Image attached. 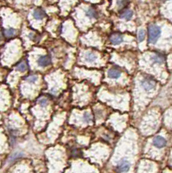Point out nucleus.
Returning <instances> with one entry per match:
<instances>
[{
    "instance_id": "9",
    "label": "nucleus",
    "mask_w": 172,
    "mask_h": 173,
    "mask_svg": "<svg viewBox=\"0 0 172 173\" xmlns=\"http://www.w3.org/2000/svg\"><path fill=\"white\" fill-rule=\"evenodd\" d=\"M33 16H34V17H35V19L41 20L43 19V17H46V13L43 12V10H41V9H36L34 12V13H33Z\"/></svg>"
},
{
    "instance_id": "20",
    "label": "nucleus",
    "mask_w": 172,
    "mask_h": 173,
    "mask_svg": "<svg viewBox=\"0 0 172 173\" xmlns=\"http://www.w3.org/2000/svg\"><path fill=\"white\" fill-rule=\"evenodd\" d=\"M38 102H39V104L42 107H45L48 104V100L46 98H41V99H39V100H38Z\"/></svg>"
},
{
    "instance_id": "1",
    "label": "nucleus",
    "mask_w": 172,
    "mask_h": 173,
    "mask_svg": "<svg viewBox=\"0 0 172 173\" xmlns=\"http://www.w3.org/2000/svg\"><path fill=\"white\" fill-rule=\"evenodd\" d=\"M161 35V29L156 24H151L149 26L148 29V36H149V42L155 43L158 40Z\"/></svg>"
},
{
    "instance_id": "13",
    "label": "nucleus",
    "mask_w": 172,
    "mask_h": 173,
    "mask_svg": "<svg viewBox=\"0 0 172 173\" xmlns=\"http://www.w3.org/2000/svg\"><path fill=\"white\" fill-rule=\"evenodd\" d=\"M23 155L24 154L22 153V152H15V153H13L9 158V163H12V162H15L16 159H18V158H22L23 157Z\"/></svg>"
},
{
    "instance_id": "11",
    "label": "nucleus",
    "mask_w": 172,
    "mask_h": 173,
    "mask_svg": "<svg viewBox=\"0 0 172 173\" xmlns=\"http://www.w3.org/2000/svg\"><path fill=\"white\" fill-rule=\"evenodd\" d=\"M86 14L89 18H97V17H98L97 12L94 10V8H89V9H87Z\"/></svg>"
},
{
    "instance_id": "16",
    "label": "nucleus",
    "mask_w": 172,
    "mask_h": 173,
    "mask_svg": "<svg viewBox=\"0 0 172 173\" xmlns=\"http://www.w3.org/2000/svg\"><path fill=\"white\" fill-rule=\"evenodd\" d=\"M16 69H17V70H19V71H24V70H26V69H27V65L24 62H19L17 64V66H16Z\"/></svg>"
},
{
    "instance_id": "10",
    "label": "nucleus",
    "mask_w": 172,
    "mask_h": 173,
    "mask_svg": "<svg viewBox=\"0 0 172 173\" xmlns=\"http://www.w3.org/2000/svg\"><path fill=\"white\" fill-rule=\"evenodd\" d=\"M132 16H133L132 11H131V10H125V11H124V12H122L121 14H120V17L123 18V19L130 20L132 17Z\"/></svg>"
},
{
    "instance_id": "4",
    "label": "nucleus",
    "mask_w": 172,
    "mask_h": 173,
    "mask_svg": "<svg viewBox=\"0 0 172 173\" xmlns=\"http://www.w3.org/2000/svg\"><path fill=\"white\" fill-rule=\"evenodd\" d=\"M166 139L161 136H156L153 139V145L157 147V148H163L164 146H166Z\"/></svg>"
},
{
    "instance_id": "18",
    "label": "nucleus",
    "mask_w": 172,
    "mask_h": 173,
    "mask_svg": "<svg viewBox=\"0 0 172 173\" xmlns=\"http://www.w3.org/2000/svg\"><path fill=\"white\" fill-rule=\"evenodd\" d=\"M25 80L28 82H30V83H34V82L37 81V76L36 75H31V76H29L27 78H25Z\"/></svg>"
},
{
    "instance_id": "12",
    "label": "nucleus",
    "mask_w": 172,
    "mask_h": 173,
    "mask_svg": "<svg viewBox=\"0 0 172 173\" xmlns=\"http://www.w3.org/2000/svg\"><path fill=\"white\" fill-rule=\"evenodd\" d=\"M3 33L4 36L7 38H11L13 37L16 35V31L14 29H8V30H3Z\"/></svg>"
},
{
    "instance_id": "14",
    "label": "nucleus",
    "mask_w": 172,
    "mask_h": 173,
    "mask_svg": "<svg viewBox=\"0 0 172 173\" xmlns=\"http://www.w3.org/2000/svg\"><path fill=\"white\" fill-rule=\"evenodd\" d=\"M96 59V55L93 53V52H88L86 55V60L87 62H94Z\"/></svg>"
},
{
    "instance_id": "2",
    "label": "nucleus",
    "mask_w": 172,
    "mask_h": 173,
    "mask_svg": "<svg viewBox=\"0 0 172 173\" xmlns=\"http://www.w3.org/2000/svg\"><path fill=\"white\" fill-rule=\"evenodd\" d=\"M155 85H156V82L151 77H145V78H143L141 80V86H142V88L145 89V90H147V91L154 89Z\"/></svg>"
},
{
    "instance_id": "7",
    "label": "nucleus",
    "mask_w": 172,
    "mask_h": 173,
    "mask_svg": "<svg viewBox=\"0 0 172 173\" xmlns=\"http://www.w3.org/2000/svg\"><path fill=\"white\" fill-rule=\"evenodd\" d=\"M121 75V71L118 69H112L108 71V76L112 79H117Z\"/></svg>"
},
{
    "instance_id": "8",
    "label": "nucleus",
    "mask_w": 172,
    "mask_h": 173,
    "mask_svg": "<svg viewBox=\"0 0 172 173\" xmlns=\"http://www.w3.org/2000/svg\"><path fill=\"white\" fill-rule=\"evenodd\" d=\"M151 61L155 63H163L165 61V57L164 55L161 54H156L151 56Z\"/></svg>"
},
{
    "instance_id": "17",
    "label": "nucleus",
    "mask_w": 172,
    "mask_h": 173,
    "mask_svg": "<svg viewBox=\"0 0 172 173\" xmlns=\"http://www.w3.org/2000/svg\"><path fill=\"white\" fill-rule=\"evenodd\" d=\"M145 31H144V30H140V31H138V34H137V40H138L139 42L144 41V39H145Z\"/></svg>"
},
{
    "instance_id": "5",
    "label": "nucleus",
    "mask_w": 172,
    "mask_h": 173,
    "mask_svg": "<svg viewBox=\"0 0 172 173\" xmlns=\"http://www.w3.org/2000/svg\"><path fill=\"white\" fill-rule=\"evenodd\" d=\"M37 63L38 65L41 67H46V66L49 65L51 63V58L49 55H43L40 56L37 60Z\"/></svg>"
},
{
    "instance_id": "15",
    "label": "nucleus",
    "mask_w": 172,
    "mask_h": 173,
    "mask_svg": "<svg viewBox=\"0 0 172 173\" xmlns=\"http://www.w3.org/2000/svg\"><path fill=\"white\" fill-rule=\"evenodd\" d=\"M83 117H84V120L86 121V123H91L93 121V116L89 113H85Z\"/></svg>"
},
{
    "instance_id": "3",
    "label": "nucleus",
    "mask_w": 172,
    "mask_h": 173,
    "mask_svg": "<svg viewBox=\"0 0 172 173\" xmlns=\"http://www.w3.org/2000/svg\"><path fill=\"white\" fill-rule=\"evenodd\" d=\"M130 162L126 159H123L116 166V171L117 172H126L129 171L130 168Z\"/></svg>"
},
{
    "instance_id": "19",
    "label": "nucleus",
    "mask_w": 172,
    "mask_h": 173,
    "mask_svg": "<svg viewBox=\"0 0 172 173\" xmlns=\"http://www.w3.org/2000/svg\"><path fill=\"white\" fill-rule=\"evenodd\" d=\"M128 4V0H118V5L119 7H125Z\"/></svg>"
},
{
    "instance_id": "6",
    "label": "nucleus",
    "mask_w": 172,
    "mask_h": 173,
    "mask_svg": "<svg viewBox=\"0 0 172 173\" xmlns=\"http://www.w3.org/2000/svg\"><path fill=\"white\" fill-rule=\"evenodd\" d=\"M110 42H112L114 45H117L119 44L120 42H123V36L120 34H113L110 36Z\"/></svg>"
}]
</instances>
